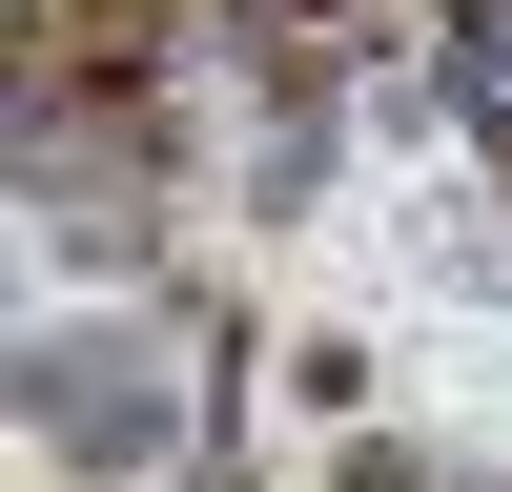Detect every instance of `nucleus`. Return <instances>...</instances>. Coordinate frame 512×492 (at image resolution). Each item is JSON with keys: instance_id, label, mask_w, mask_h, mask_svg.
<instances>
[{"instance_id": "obj_1", "label": "nucleus", "mask_w": 512, "mask_h": 492, "mask_svg": "<svg viewBox=\"0 0 512 492\" xmlns=\"http://www.w3.org/2000/svg\"><path fill=\"white\" fill-rule=\"evenodd\" d=\"M21 390H41V431H62V472H144V451H164V390H144V349H41Z\"/></svg>"}, {"instance_id": "obj_2", "label": "nucleus", "mask_w": 512, "mask_h": 492, "mask_svg": "<svg viewBox=\"0 0 512 492\" xmlns=\"http://www.w3.org/2000/svg\"><path fill=\"white\" fill-rule=\"evenodd\" d=\"M349 492H431V451H410V431H369V451H349Z\"/></svg>"}]
</instances>
